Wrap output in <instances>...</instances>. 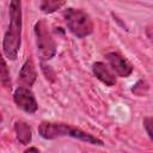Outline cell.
Listing matches in <instances>:
<instances>
[{"instance_id":"1","label":"cell","mask_w":153,"mask_h":153,"mask_svg":"<svg viewBox=\"0 0 153 153\" xmlns=\"http://www.w3.org/2000/svg\"><path fill=\"white\" fill-rule=\"evenodd\" d=\"M22 42V4L13 0L10 2V26L4 36L2 50L7 59L16 60Z\"/></svg>"},{"instance_id":"2","label":"cell","mask_w":153,"mask_h":153,"mask_svg":"<svg viewBox=\"0 0 153 153\" xmlns=\"http://www.w3.org/2000/svg\"><path fill=\"white\" fill-rule=\"evenodd\" d=\"M39 135L45 140H53L60 136H71L74 139H79L87 143L103 146V141L98 137H94L91 134L82 131L76 127H72L66 123H56V122H42L38 127Z\"/></svg>"},{"instance_id":"3","label":"cell","mask_w":153,"mask_h":153,"mask_svg":"<svg viewBox=\"0 0 153 153\" xmlns=\"http://www.w3.org/2000/svg\"><path fill=\"white\" fill-rule=\"evenodd\" d=\"M63 18L69 31L79 38L86 37L93 31L91 17L81 8H67L63 12Z\"/></svg>"},{"instance_id":"4","label":"cell","mask_w":153,"mask_h":153,"mask_svg":"<svg viewBox=\"0 0 153 153\" xmlns=\"http://www.w3.org/2000/svg\"><path fill=\"white\" fill-rule=\"evenodd\" d=\"M35 33H36V43L41 57L44 60L51 59L56 54V44L48 30L45 22L39 20L36 23Z\"/></svg>"},{"instance_id":"5","label":"cell","mask_w":153,"mask_h":153,"mask_svg":"<svg viewBox=\"0 0 153 153\" xmlns=\"http://www.w3.org/2000/svg\"><path fill=\"white\" fill-rule=\"evenodd\" d=\"M13 100L19 109L29 114H33L38 108L33 93L27 87H18L14 91Z\"/></svg>"},{"instance_id":"6","label":"cell","mask_w":153,"mask_h":153,"mask_svg":"<svg viewBox=\"0 0 153 153\" xmlns=\"http://www.w3.org/2000/svg\"><path fill=\"white\" fill-rule=\"evenodd\" d=\"M105 59L109 62L110 67L112 68V71H115V73H117L120 76L127 78L133 72V66L130 65V62L124 59L121 54L111 51V53H106L105 54Z\"/></svg>"},{"instance_id":"7","label":"cell","mask_w":153,"mask_h":153,"mask_svg":"<svg viewBox=\"0 0 153 153\" xmlns=\"http://www.w3.org/2000/svg\"><path fill=\"white\" fill-rule=\"evenodd\" d=\"M93 74L105 85L108 86H114L116 84V78L111 73V71L108 68V66L103 62H94L92 66Z\"/></svg>"},{"instance_id":"8","label":"cell","mask_w":153,"mask_h":153,"mask_svg":"<svg viewBox=\"0 0 153 153\" xmlns=\"http://www.w3.org/2000/svg\"><path fill=\"white\" fill-rule=\"evenodd\" d=\"M36 78H37V74H36V69H35V66H33V62L31 60H27L20 72H19V81L25 85V86H32L36 81Z\"/></svg>"},{"instance_id":"9","label":"cell","mask_w":153,"mask_h":153,"mask_svg":"<svg viewBox=\"0 0 153 153\" xmlns=\"http://www.w3.org/2000/svg\"><path fill=\"white\" fill-rule=\"evenodd\" d=\"M14 131H16V136L20 143H23V145L30 143V141L32 139V134H31V129L27 123H25L23 121H17L14 123Z\"/></svg>"},{"instance_id":"10","label":"cell","mask_w":153,"mask_h":153,"mask_svg":"<svg viewBox=\"0 0 153 153\" xmlns=\"http://www.w3.org/2000/svg\"><path fill=\"white\" fill-rule=\"evenodd\" d=\"M65 2L63 1H53V0H44L41 2L39 7L44 13H51L55 12L56 10H59L61 6H63Z\"/></svg>"},{"instance_id":"11","label":"cell","mask_w":153,"mask_h":153,"mask_svg":"<svg viewBox=\"0 0 153 153\" xmlns=\"http://www.w3.org/2000/svg\"><path fill=\"white\" fill-rule=\"evenodd\" d=\"M1 84L6 88H11V79H10V72L7 69V65L5 59L1 60Z\"/></svg>"},{"instance_id":"12","label":"cell","mask_w":153,"mask_h":153,"mask_svg":"<svg viewBox=\"0 0 153 153\" xmlns=\"http://www.w3.org/2000/svg\"><path fill=\"white\" fill-rule=\"evenodd\" d=\"M143 127L151 140H153V117H146L143 120Z\"/></svg>"},{"instance_id":"13","label":"cell","mask_w":153,"mask_h":153,"mask_svg":"<svg viewBox=\"0 0 153 153\" xmlns=\"http://www.w3.org/2000/svg\"><path fill=\"white\" fill-rule=\"evenodd\" d=\"M24 153H41V152H39V149L36 148V147H29L27 149L24 151Z\"/></svg>"}]
</instances>
